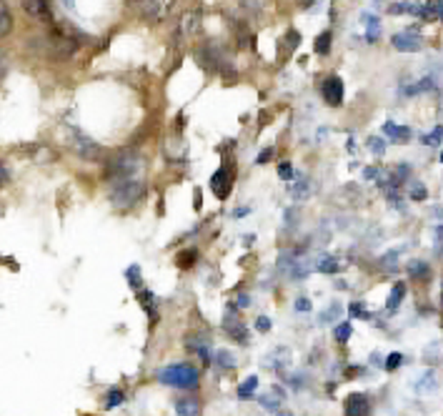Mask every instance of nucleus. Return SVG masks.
<instances>
[{"instance_id":"1a4fd4ad","label":"nucleus","mask_w":443,"mask_h":416,"mask_svg":"<svg viewBox=\"0 0 443 416\" xmlns=\"http://www.w3.org/2000/svg\"><path fill=\"white\" fill-rule=\"evenodd\" d=\"M23 3V10L38 23H51L53 10H51V0H20Z\"/></svg>"},{"instance_id":"6ab92c4d","label":"nucleus","mask_w":443,"mask_h":416,"mask_svg":"<svg viewBox=\"0 0 443 416\" xmlns=\"http://www.w3.org/2000/svg\"><path fill=\"white\" fill-rule=\"evenodd\" d=\"M404 296H406V284H393V289H391V296H388V301H386V309L388 311H396L398 306H401V301H404Z\"/></svg>"},{"instance_id":"f3484780","label":"nucleus","mask_w":443,"mask_h":416,"mask_svg":"<svg viewBox=\"0 0 443 416\" xmlns=\"http://www.w3.org/2000/svg\"><path fill=\"white\" fill-rule=\"evenodd\" d=\"M288 191H291V196H293L296 201H303L308 196V191H311V181L308 179L291 181V183H288Z\"/></svg>"},{"instance_id":"4be33fe9","label":"nucleus","mask_w":443,"mask_h":416,"mask_svg":"<svg viewBox=\"0 0 443 416\" xmlns=\"http://www.w3.org/2000/svg\"><path fill=\"white\" fill-rule=\"evenodd\" d=\"M331 40H333L331 30H323V33L316 38V46H313V51H316L318 55H328V53H331Z\"/></svg>"},{"instance_id":"0eeeda50","label":"nucleus","mask_w":443,"mask_h":416,"mask_svg":"<svg viewBox=\"0 0 443 416\" xmlns=\"http://www.w3.org/2000/svg\"><path fill=\"white\" fill-rule=\"evenodd\" d=\"M73 133V148H75V153H78L80 159H85V161H98V159H103V148H100L98 143L93 138H88V136H83V133H78V131H71Z\"/></svg>"},{"instance_id":"f704fd0d","label":"nucleus","mask_w":443,"mask_h":416,"mask_svg":"<svg viewBox=\"0 0 443 416\" xmlns=\"http://www.w3.org/2000/svg\"><path fill=\"white\" fill-rule=\"evenodd\" d=\"M401 361H404V356H401L398 351H393L391 356L386 359V369H388V371H396L398 366H401Z\"/></svg>"},{"instance_id":"412c9836","label":"nucleus","mask_w":443,"mask_h":416,"mask_svg":"<svg viewBox=\"0 0 443 416\" xmlns=\"http://www.w3.org/2000/svg\"><path fill=\"white\" fill-rule=\"evenodd\" d=\"M408 273H410V278H428L431 276V266L426 264V261H410L408 264Z\"/></svg>"},{"instance_id":"72a5a7b5","label":"nucleus","mask_w":443,"mask_h":416,"mask_svg":"<svg viewBox=\"0 0 443 416\" xmlns=\"http://www.w3.org/2000/svg\"><path fill=\"white\" fill-rule=\"evenodd\" d=\"M218 363H221L223 369H233V366H235L233 354H228V351H221V354H218Z\"/></svg>"},{"instance_id":"a18cd8bd","label":"nucleus","mask_w":443,"mask_h":416,"mask_svg":"<svg viewBox=\"0 0 443 416\" xmlns=\"http://www.w3.org/2000/svg\"><path fill=\"white\" fill-rule=\"evenodd\" d=\"M278 416H293V414H278Z\"/></svg>"},{"instance_id":"6e6552de","label":"nucleus","mask_w":443,"mask_h":416,"mask_svg":"<svg viewBox=\"0 0 443 416\" xmlns=\"http://www.w3.org/2000/svg\"><path fill=\"white\" fill-rule=\"evenodd\" d=\"M320 93H323V100H326L328 106L338 108L343 103V80L338 75H328L323 80V86H320Z\"/></svg>"},{"instance_id":"2f4dec72","label":"nucleus","mask_w":443,"mask_h":416,"mask_svg":"<svg viewBox=\"0 0 443 416\" xmlns=\"http://www.w3.org/2000/svg\"><path fill=\"white\" fill-rule=\"evenodd\" d=\"M300 46V35H298V30H288L286 33V48L288 51H291V53H293L296 48Z\"/></svg>"},{"instance_id":"c03bdc74","label":"nucleus","mask_w":443,"mask_h":416,"mask_svg":"<svg viewBox=\"0 0 443 416\" xmlns=\"http://www.w3.org/2000/svg\"><path fill=\"white\" fill-rule=\"evenodd\" d=\"M201 206H203V201H201V191H198V188H196V208H198V211H201Z\"/></svg>"},{"instance_id":"49530a36","label":"nucleus","mask_w":443,"mask_h":416,"mask_svg":"<svg viewBox=\"0 0 443 416\" xmlns=\"http://www.w3.org/2000/svg\"><path fill=\"white\" fill-rule=\"evenodd\" d=\"M441 163H443V151H441Z\"/></svg>"},{"instance_id":"bb28decb","label":"nucleus","mask_w":443,"mask_h":416,"mask_svg":"<svg viewBox=\"0 0 443 416\" xmlns=\"http://www.w3.org/2000/svg\"><path fill=\"white\" fill-rule=\"evenodd\" d=\"M333 334H336V341H341V344H345V341L351 338V334H353V326L348 324V321H343V324L336 326V331H333Z\"/></svg>"},{"instance_id":"a211bd4d","label":"nucleus","mask_w":443,"mask_h":416,"mask_svg":"<svg viewBox=\"0 0 443 416\" xmlns=\"http://www.w3.org/2000/svg\"><path fill=\"white\" fill-rule=\"evenodd\" d=\"M424 20H443V0H428L424 6Z\"/></svg>"},{"instance_id":"2eb2a0df","label":"nucleus","mask_w":443,"mask_h":416,"mask_svg":"<svg viewBox=\"0 0 443 416\" xmlns=\"http://www.w3.org/2000/svg\"><path fill=\"white\" fill-rule=\"evenodd\" d=\"M383 133L393 141V143H406V141L410 138V128L408 126H396V123H386Z\"/></svg>"},{"instance_id":"b1692460","label":"nucleus","mask_w":443,"mask_h":416,"mask_svg":"<svg viewBox=\"0 0 443 416\" xmlns=\"http://www.w3.org/2000/svg\"><path fill=\"white\" fill-rule=\"evenodd\" d=\"M316 269H318L320 273H338L341 264H338V261H336L333 256H323V258L318 261V264H316Z\"/></svg>"},{"instance_id":"393cba45","label":"nucleus","mask_w":443,"mask_h":416,"mask_svg":"<svg viewBox=\"0 0 443 416\" xmlns=\"http://www.w3.org/2000/svg\"><path fill=\"white\" fill-rule=\"evenodd\" d=\"M123 401H125L123 389H111L105 394V409H116V406H120Z\"/></svg>"},{"instance_id":"a19ab883","label":"nucleus","mask_w":443,"mask_h":416,"mask_svg":"<svg viewBox=\"0 0 443 416\" xmlns=\"http://www.w3.org/2000/svg\"><path fill=\"white\" fill-rule=\"evenodd\" d=\"M363 176H365V179H368V181H371V179H378V176H381V173H378L376 168H365V171H363Z\"/></svg>"},{"instance_id":"a878e982","label":"nucleus","mask_w":443,"mask_h":416,"mask_svg":"<svg viewBox=\"0 0 443 416\" xmlns=\"http://www.w3.org/2000/svg\"><path fill=\"white\" fill-rule=\"evenodd\" d=\"M433 86H436V83H433V78H424V80H418L416 86L404 88V93H406V96H418V93L431 91V88H433Z\"/></svg>"},{"instance_id":"473e14b6","label":"nucleus","mask_w":443,"mask_h":416,"mask_svg":"<svg viewBox=\"0 0 443 416\" xmlns=\"http://www.w3.org/2000/svg\"><path fill=\"white\" fill-rule=\"evenodd\" d=\"M441 138H443V128L438 126V128H433V133L424 136V143L426 145H438V143H441Z\"/></svg>"},{"instance_id":"ddd939ff","label":"nucleus","mask_w":443,"mask_h":416,"mask_svg":"<svg viewBox=\"0 0 443 416\" xmlns=\"http://www.w3.org/2000/svg\"><path fill=\"white\" fill-rule=\"evenodd\" d=\"M223 329L228 331V334L235 338V341H241V344H246V341H248V329H246V324H243L241 318L235 316L233 311H230L228 316L223 318Z\"/></svg>"},{"instance_id":"ea45409f","label":"nucleus","mask_w":443,"mask_h":416,"mask_svg":"<svg viewBox=\"0 0 443 416\" xmlns=\"http://www.w3.org/2000/svg\"><path fill=\"white\" fill-rule=\"evenodd\" d=\"M296 311H311V301L308 298H298L296 301Z\"/></svg>"},{"instance_id":"9d476101","label":"nucleus","mask_w":443,"mask_h":416,"mask_svg":"<svg viewBox=\"0 0 443 416\" xmlns=\"http://www.w3.org/2000/svg\"><path fill=\"white\" fill-rule=\"evenodd\" d=\"M391 43H393V48H396V51H401V53H416V51H421V48H424V38H421L418 33H413V30L396 33Z\"/></svg>"},{"instance_id":"f03ea898","label":"nucleus","mask_w":443,"mask_h":416,"mask_svg":"<svg viewBox=\"0 0 443 416\" xmlns=\"http://www.w3.org/2000/svg\"><path fill=\"white\" fill-rule=\"evenodd\" d=\"M156 379L165 386H173V389H196L198 381H201V371L193 366V363H170L158 371Z\"/></svg>"},{"instance_id":"aec40b11","label":"nucleus","mask_w":443,"mask_h":416,"mask_svg":"<svg viewBox=\"0 0 443 416\" xmlns=\"http://www.w3.org/2000/svg\"><path fill=\"white\" fill-rule=\"evenodd\" d=\"M365 40L368 43H376L378 40V35H381V20L376 18V15H365Z\"/></svg>"},{"instance_id":"79ce46f5","label":"nucleus","mask_w":443,"mask_h":416,"mask_svg":"<svg viewBox=\"0 0 443 416\" xmlns=\"http://www.w3.org/2000/svg\"><path fill=\"white\" fill-rule=\"evenodd\" d=\"M248 304H251V298H248L246 293H241V296H238V309H246Z\"/></svg>"},{"instance_id":"e433bc0d","label":"nucleus","mask_w":443,"mask_h":416,"mask_svg":"<svg viewBox=\"0 0 443 416\" xmlns=\"http://www.w3.org/2000/svg\"><path fill=\"white\" fill-rule=\"evenodd\" d=\"M273 156H275V148H273V145H271V148H263V151L258 153V161H255V163L263 165V163H268V161L273 159Z\"/></svg>"},{"instance_id":"dca6fc26","label":"nucleus","mask_w":443,"mask_h":416,"mask_svg":"<svg viewBox=\"0 0 443 416\" xmlns=\"http://www.w3.org/2000/svg\"><path fill=\"white\" fill-rule=\"evenodd\" d=\"M10 30H13V13H10L6 0H0V38L8 35Z\"/></svg>"},{"instance_id":"20e7f679","label":"nucleus","mask_w":443,"mask_h":416,"mask_svg":"<svg viewBox=\"0 0 443 416\" xmlns=\"http://www.w3.org/2000/svg\"><path fill=\"white\" fill-rule=\"evenodd\" d=\"M198 58L206 68H210L213 73H223V75H233V60H230V53L221 43H206V46L198 48Z\"/></svg>"},{"instance_id":"f257e3e1","label":"nucleus","mask_w":443,"mask_h":416,"mask_svg":"<svg viewBox=\"0 0 443 416\" xmlns=\"http://www.w3.org/2000/svg\"><path fill=\"white\" fill-rule=\"evenodd\" d=\"M143 159L138 156L136 151H120L116 153L113 159L105 161V179L108 183H118V181H128V179H138L143 176Z\"/></svg>"},{"instance_id":"7ed1b4c3","label":"nucleus","mask_w":443,"mask_h":416,"mask_svg":"<svg viewBox=\"0 0 443 416\" xmlns=\"http://www.w3.org/2000/svg\"><path fill=\"white\" fill-rule=\"evenodd\" d=\"M145 196V181L143 176L138 179H128V181H118V183L111 186V206L118 208V211H128L138 201H143Z\"/></svg>"},{"instance_id":"39448f33","label":"nucleus","mask_w":443,"mask_h":416,"mask_svg":"<svg viewBox=\"0 0 443 416\" xmlns=\"http://www.w3.org/2000/svg\"><path fill=\"white\" fill-rule=\"evenodd\" d=\"M125 3L143 23H161L176 6V0H125Z\"/></svg>"},{"instance_id":"c756f323","label":"nucleus","mask_w":443,"mask_h":416,"mask_svg":"<svg viewBox=\"0 0 443 416\" xmlns=\"http://www.w3.org/2000/svg\"><path fill=\"white\" fill-rule=\"evenodd\" d=\"M125 276H128V284H131L133 289H141V269H138V266H131V269L125 271Z\"/></svg>"},{"instance_id":"de8ad7c7","label":"nucleus","mask_w":443,"mask_h":416,"mask_svg":"<svg viewBox=\"0 0 443 416\" xmlns=\"http://www.w3.org/2000/svg\"><path fill=\"white\" fill-rule=\"evenodd\" d=\"M441 301H443V291H441Z\"/></svg>"},{"instance_id":"9b49d317","label":"nucleus","mask_w":443,"mask_h":416,"mask_svg":"<svg viewBox=\"0 0 443 416\" xmlns=\"http://www.w3.org/2000/svg\"><path fill=\"white\" fill-rule=\"evenodd\" d=\"M198 30H201V10H188V13H183L181 26H178V38L190 40Z\"/></svg>"},{"instance_id":"cd10ccee","label":"nucleus","mask_w":443,"mask_h":416,"mask_svg":"<svg viewBox=\"0 0 443 416\" xmlns=\"http://www.w3.org/2000/svg\"><path fill=\"white\" fill-rule=\"evenodd\" d=\"M428 191H426L424 183H410V201H426Z\"/></svg>"},{"instance_id":"4c0bfd02","label":"nucleus","mask_w":443,"mask_h":416,"mask_svg":"<svg viewBox=\"0 0 443 416\" xmlns=\"http://www.w3.org/2000/svg\"><path fill=\"white\" fill-rule=\"evenodd\" d=\"M255 331H261V334L271 331V318H268V316H258V318H255Z\"/></svg>"},{"instance_id":"5701e85b","label":"nucleus","mask_w":443,"mask_h":416,"mask_svg":"<svg viewBox=\"0 0 443 416\" xmlns=\"http://www.w3.org/2000/svg\"><path fill=\"white\" fill-rule=\"evenodd\" d=\"M255 389H258V377H248L246 381L238 386V399H243V401H246V399L253 397Z\"/></svg>"},{"instance_id":"c9c22d12","label":"nucleus","mask_w":443,"mask_h":416,"mask_svg":"<svg viewBox=\"0 0 443 416\" xmlns=\"http://www.w3.org/2000/svg\"><path fill=\"white\" fill-rule=\"evenodd\" d=\"M368 148L373 151V156H383L386 151V143L381 138H368Z\"/></svg>"},{"instance_id":"4468645a","label":"nucleus","mask_w":443,"mask_h":416,"mask_svg":"<svg viewBox=\"0 0 443 416\" xmlns=\"http://www.w3.org/2000/svg\"><path fill=\"white\" fill-rule=\"evenodd\" d=\"M201 411H203V404H201V399H196V397H186V399H178L176 401L178 416H201Z\"/></svg>"},{"instance_id":"7c9ffc66","label":"nucleus","mask_w":443,"mask_h":416,"mask_svg":"<svg viewBox=\"0 0 443 416\" xmlns=\"http://www.w3.org/2000/svg\"><path fill=\"white\" fill-rule=\"evenodd\" d=\"M278 176H280L283 181H288V183H291V181L296 179L293 165H291V163H280V165H278Z\"/></svg>"},{"instance_id":"423d86ee","label":"nucleus","mask_w":443,"mask_h":416,"mask_svg":"<svg viewBox=\"0 0 443 416\" xmlns=\"http://www.w3.org/2000/svg\"><path fill=\"white\" fill-rule=\"evenodd\" d=\"M210 191L215 193V199H221V201L228 199L230 191H233V171H230L226 163L210 176Z\"/></svg>"},{"instance_id":"f8f14e48","label":"nucleus","mask_w":443,"mask_h":416,"mask_svg":"<svg viewBox=\"0 0 443 416\" xmlns=\"http://www.w3.org/2000/svg\"><path fill=\"white\" fill-rule=\"evenodd\" d=\"M345 416H368L371 414V401L365 394H351L343 404Z\"/></svg>"},{"instance_id":"c85d7f7f","label":"nucleus","mask_w":443,"mask_h":416,"mask_svg":"<svg viewBox=\"0 0 443 416\" xmlns=\"http://www.w3.org/2000/svg\"><path fill=\"white\" fill-rule=\"evenodd\" d=\"M196 258H198L196 251H183L181 256H178V266H181V269H188V266L196 264Z\"/></svg>"},{"instance_id":"37998d69","label":"nucleus","mask_w":443,"mask_h":416,"mask_svg":"<svg viewBox=\"0 0 443 416\" xmlns=\"http://www.w3.org/2000/svg\"><path fill=\"white\" fill-rule=\"evenodd\" d=\"M6 181H8V171H6V168H0V186L6 183Z\"/></svg>"},{"instance_id":"58836bf2","label":"nucleus","mask_w":443,"mask_h":416,"mask_svg":"<svg viewBox=\"0 0 443 416\" xmlns=\"http://www.w3.org/2000/svg\"><path fill=\"white\" fill-rule=\"evenodd\" d=\"M351 316H356V318H368V314H365V309H363V304H351Z\"/></svg>"}]
</instances>
